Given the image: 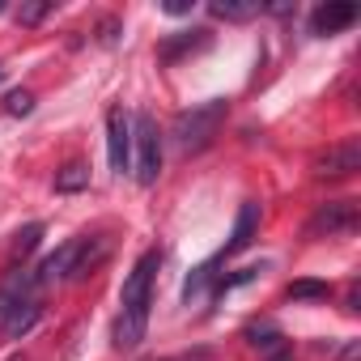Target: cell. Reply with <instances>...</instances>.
I'll return each mask as SVG.
<instances>
[{"label": "cell", "instance_id": "1", "mask_svg": "<svg viewBox=\"0 0 361 361\" xmlns=\"http://www.w3.org/2000/svg\"><path fill=\"white\" fill-rule=\"evenodd\" d=\"M161 268V251H145L123 289H119V319H115V331H111V344L115 348H140L145 331H149V302H153V276Z\"/></svg>", "mask_w": 361, "mask_h": 361}, {"label": "cell", "instance_id": "2", "mask_svg": "<svg viewBox=\"0 0 361 361\" xmlns=\"http://www.w3.org/2000/svg\"><path fill=\"white\" fill-rule=\"evenodd\" d=\"M226 111H230L226 98H209L200 106L178 111L174 123H170V136H174L178 153H200V149H209L213 136H217V128H221V119H226Z\"/></svg>", "mask_w": 361, "mask_h": 361}, {"label": "cell", "instance_id": "3", "mask_svg": "<svg viewBox=\"0 0 361 361\" xmlns=\"http://www.w3.org/2000/svg\"><path fill=\"white\" fill-rule=\"evenodd\" d=\"M132 153H136V183L140 188H153L157 174H161V132L153 123L149 111H136L132 115Z\"/></svg>", "mask_w": 361, "mask_h": 361}, {"label": "cell", "instance_id": "4", "mask_svg": "<svg viewBox=\"0 0 361 361\" xmlns=\"http://www.w3.org/2000/svg\"><path fill=\"white\" fill-rule=\"evenodd\" d=\"M106 157H111V170L115 174H128L132 170V115L123 106H111L106 111Z\"/></svg>", "mask_w": 361, "mask_h": 361}, {"label": "cell", "instance_id": "5", "mask_svg": "<svg viewBox=\"0 0 361 361\" xmlns=\"http://www.w3.org/2000/svg\"><path fill=\"white\" fill-rule=\"evenodd\" d=\"M357 230V204L353 200H331L306 221V238H340Z\"/></svg>", "mask_w": 361, "mask_h": 361}, {"label": "cell", "instance_id": "6", "mask_svg": "<svg viewBox=\"0 0 361 361\" xmlns=\"http://www.w3.org/2000/svg\"><path fill=\"white\" fill-rule=\"evenodd\" d=\"M357 22V5H348V0H327V5H319L310 13V35L327 39V35H340Z\"/></svg>", "mask_w": 361, "mask_h": 361}, {"label": "cell", "instance_id": "7", "mask_svg": "<svg viewBox=\"0 0 361 361\" xmlns=\"http://www.w3.org/2000/svg\"><path fill=\"white\" fill-rule=\"evenodd\" d=\"M81 247H85V238H68L64 247H56L43 264H39V272H35V281L39 285H51V281H68L73 276V268H77V255H81Z\"/></svg>", "mask_w": 361, "mask_h": 361}, {"label": "cell", "instance_id": "8", "mask_svg": "<svg viewBox=\"0 0 361 361\" xmlns=\"http://www.w3.org/2000/svg\"><path fill=\"white\" fill-rule=\"evenodd\" d=\"M35 289H39L35 272H30V268H13V272L5 276V285H0V323H5L22 302H30V298H35Z\"/></svg>", "mask_w": 361, "mask_h": 361}, {"label": "cell", "instance_id": "9", "mask_svg": "<svg viewBox=\"0 0 361 361\" xmlns=\"http://www.w3.org/2000/svg\"><path fill=\"white\" fill-rule=\"evenodd\" d=\"M259 204L255 200H243V209H238V217H234V230H230V243H226V251H221V259L226 255H238V251H247L251 243H255V234H259Z\"/></svg>", "mask_w": 361, "mask_h": 361}, {"label": "cell", "instance_id": "10", "mask_svg": "<svg viewBox=\"0 0 361 361\" xmlns=\"http://www.w3.org/2000/svg\"><path fill=\"white\" fill-rule=\"evenodd\" d=\"M353 170H361V149H357V140L336 145V149H327V157L314 161V174H319V178H344V174H353Z\"/></svg>", "mask_w": 361, "mask_h": 361}, {"label": "cell", "instance_id": "11", "mask_svg": "<svg viewBox=\"0 0 361 361\" xmlns=\"http://www.w3.org/2000/svg\"><path fill=\"white\" fill-rule=\"evenodd\" d=\"M200 47H209V30H183V35H166V39L157 43V56H161L166 64H174L178 56L200 51Z\"/></svg>", "mask_w": 361, "mask_h": 361}, {"label": "cell", "instance_id": "12", "mask_svg": "<svg viewBox=\"0 0 361 361\" xmlns=\"http://www.w3.org/2000/svg\"><path fill=\"white\" fill-rule=\"evenodd\" d=\"M243 336H247V344L259 348V353H276V348L285 344V331H281L272 319H251V323L243 327Z\"/></svg>", "mask_w": 361, "mask_h": 361}, {"label": "cell", "instance_id": "13", "mask_svg": "<svg viewBox=\"0 0 361 361\" xmlns=\"http://www.w3.org/2000/svg\"><path fill=\"white\" fill-rule=\"evenodd\" d=\"M39 319H43V302H39V298L22 302V306H18V310L5 319V331H9V340H22V336H30Z\"/></svg>", "mask_w": 361, "mask_h": 361}, {"label": "cell", "instance_id": "14", "mask_svg": "<svg viewBox=\"0 0 361 361\" xmlns=\"http://www.w3.org/2000/svg\"><path fill=\"white\" fill-rule=\"evenodd\" d=\"M209 13L221 18V22H251V18L264 13V5H259V0H213Z\"/></svg>", "mask_w": 361, "mask_h": 361}, {"label": "cell", "instance_id": "15", "mask_svg": "<svg viewBox=\"0 0 361 361\" xmlns=\"http://www.w3.org/2000/svg\"><path fill=\"white\" fill-rule=\"evenodd\" d=\"M85 188H90V166H85V161H68V166L56 174V192H60V196L85 192Z\"/></svg>", "mask_w": 361, "mask_h": 361}, {"label": "cell", "instance_id": "16", "mask_svg": "<svg viewBox=\"0 0 361 361\" xmlns=\"http://www.w3.org/2000/svg\"><path fill=\"white\" fill-rule=\"evenodd\" d=\"M39 243H43V221H30V226H22V230L13 234V259H26V255H35V251H39Z\"/></svg>", "mask_w": 361, "mask_h": 361}, {"label": "cell", "instance_id": "17", "mask_svg": "<svg viewBox=\"0 0 361 361\" xmlns=\"http://www.w3.org/2000/svg\"><path fill=\"white\" fill-rule=\"evenodd\" d=\"M213 268H217V259H209V264H200V268H192V272H188V281H183V302H188V306H192V302L204 293V285L217 276Z\"/></svg>", "mask_w": 361, "mask_h": 361}, {"label": "cell", "instance_id": "18", "mask_svg": "<svg viewBox=\"0 0 361 361\" xmlns=\"http://www.w3.org/2000/svg\"><path fill=\"white\" fill-rule=\"evenodd\" d=\"M285 298L289 302H323V298H331V285L327 281H293L285 289Z\"/></svg>", "mask_w": 361, "mask_h": 361}, {"label": "cell", "instance_id": "19", "mask_svg": "<svg viewBox=\"0 0 361 361\" xmlns=\"http://www.w3.org/2000/svg\"><path fill=\"white\" fill-rule=\"evenodd\" d=\"M51 9H56L51 0H26V5H18V9H13V18H18V26H39Z\"/></svg>", "mask_w": 361, "mask_h": 361}, {"label": "cell", "instance_id": "20", "mask_svg": "<svg viewBox=\"0 0 361 361\" xmlns=\"http://www.w3.org/2000/svg\"><path fill=\"white\" fill-rule=\"evenodd\" d=\"M0 106H5V115L22 119V115H30V111H35V94H30V90H9Z\"/></svg>", "mask_w": 361, "mask_h": 361}, {"label": "cell", "instance_id": "21", "mask_svg": "<svg viewBox=\"0 0 361 361\" xmlns=\"http://www.w3.org/2000/svg\"><path fill=\"white\" fill-rule=\"evenodd\" d=\"M119 35H123V22H119V18H102V22H98V43H102V47H115Z\"/></svg>", "mask_w": 361, "mask_h": 361}, {"label": "cell", "instance_id": "22", "mask_svg": "<svg viewBox=\"0 0 361 361\" xmlns=\"http://www.w3.org/2000/svg\"><path fill=\"white\" fill-rule=\"evenodd\" d=\"M255 276H259V268H238L234 276H226V281L217 285V298H221V293H230V289H238V285H251Z\"/></svg>", "mask_w": 361, "mask_h": 361}, {"label": "cell", "instance_id": "23", "mask_svg": "<svg viewBox=\"0 0 361 361\" xmlns=\"http://www.w3.org/2000/svg\"><path fill=\"white\" fill-rule=\"evenodd\" d=\"M336 361H361V340H344L340 348H331Z\"/></svg>", "mask_w": 361, "mask_h": 361}, {"label": "cell", "instance_id": "24", "mask_svg": "<svg viewBox=\"0 0 361 361\" xmlns=\"http://www.w3.org/2000/svg\"><path fill=\"white\" fill-rule=\"evenodd\" d=\"M170 18H188L192 9H196V0H166V5H161Z\"/></svg>", "mask_w": 361, "mask_h": 361}, {"label": "cell", "instance_id": "25", "mask_svg": "<svg viewBox=\"0 0 361 361\" xmlns=\"http://www.w3.org/2000/svg\"><path fill=\"white\" fill-rule=\"evenodd\" d=\"M344 310H348V314H357V310H361V298H357V285H348V298H344Z\"/></svg>", "mask_w": 361, "mask_h": 361}, {"label": "cell", "instance_id": "26", "mask_svg": "<svg viewBox=\"0 0 361 361\" xmlns=\"http://www.w3.org/2000/svg\"><path fill=\"white\" fill-rule=\"evenodd\" d=\"M268 361H293V348H289V344H281L276 353H268Z\"/></svg>", "mask_w": 361, "mask_h": 361}, {"label": "cell", "instance_id": "27", "mask_svg": "<svg viewBox=\"0 0 361 361\" xmlns=\"http://www.w3.org/2000/svg\"><path fill=\"white\" fill-rule=\"evenodd\" d=\"M0 13H5V5H0Z\"/></svg>", "mask_w": 361, "mask_h": 361}, {"label": "cell", "instance_id": "28", "mask_svg": "<svg viewBox=\"0 0 361 361\" xmlns=\"http://www.w3.org/2000/svg\"><path fill=\"white\" fill-rule=\"evenodd\" d=\"M0 77H5V68H0Z\"/></svg>", "mask_w": 361, "mask_h": 361}]
</instances>
